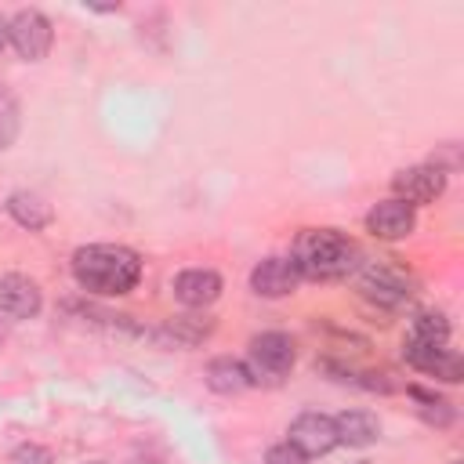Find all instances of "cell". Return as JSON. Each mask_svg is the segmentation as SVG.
I'll use <instances>...</instances> for the list:
<instances>
[{"instance_id":"22","label":"cell","mask_w":464,"mask_h":464,"mask_svg":"<svg viewBox=\"0 0 464 464\" xmlns=\"http://www.w3.org/2000/svg\"><path fill=\"white\" fill-rule=\"evenodd\" d=\"M0 341H4V323H0Z\"/></svg>"},{"instance_id":"18","label":"cell","mask_w":464,"mask_h":464,"mask_svg":"<svg viewBox=\"0 0 464 464\" xmlns=\"http://www.w3.org/2000/svg\"><path fill=\"white\" fill-rule=\"evenodd\" d=\"M18 134V102L7 87H0V149H7Z\"/></svg>"},{"instance_id":"9","label":"cell","mask_w":464,"mask_h":464,"mask_svg":"<svg viewBox=\"0 0 464 464\" xmlns=\"http://www.w3.org/2000/svg\"><path fill=\"white\" fill-rule=\"evenodd\" d=\"M406 362L410 366H417L420 373H431V377H439V381H460V373H464V366H460V355L457 352H450L446 344H428V341H417V337H410L406 341Z\"/></svg>"},{"instance_id":"19","label":"cell","mask_w":464,"mask_h":464,"mask_svg":"<svg viewBox=\"0 0 464 464\" xmlns=\"http://www.w3.org/2000/svg\"><path fill=\"white\" fill-rule=\"evenodd\" d=\"M265 464H308V457L290 442H276L265 450Z\"/></svg>"},{"instance_id":"20","label":"cell","mask_w":464,"mask_h":464,"mask_svg":"<svg viewBox=\"0 0 464 464\" xmlns=\"http://www.w3.org/2000/svg\"><path fill=\"white\" fill-rule=\"evenodd\" d=\"M11 464H54V460H51V453L44 446H18Z\"/></svg>"},{"instance_id":"6","label":"cell","mask_w":464,"mask_h":464,"mask_svg":"<svg viewBox=\"0 0 464 464\" xmlns=\"http://www.w3.org/2000/svg\"><path fill=\"white\" fill-rule=\"evenodd\" d=\"M286 442H290V446H297L308 460H312V457H323V453H330V450L337 446L334 420H330L326 413L308 410V413H301V417H294V420H290Z\"/></svg>"},{"instance_id":"24","label":"cell","mask_w":464,"mask_h":464,"mask_svg":"<svg viewBox=\"0 0 464 464\" xmlns=\"http://www.w3.org/2000/svg\"><path fill=\"white\" fill-rule=\"evenodd\" d=\"M94 464H98V460H94Z\"/></svg>"},{"instance_id":"14","label":"cell","mask_w":464,"mask_h":464,"mask_svg":"<svg viewBox=\"0 0 464 464\" xmlns=\"http://www.w3.org/2000/svg\"><path fill=\"white\" fill-rule=\"evenodd\" d=\"M7 214H11L22 228H29V232L47 228V225H51V218H54L51 203H47L44 196H36V192H25V188H18V192H11V196H7Z\"/></svg>"},{"instance_id":"23","label":"cell","mask_w":464,"mask_h":464,"mask_svg":"<svg viewBox=\"0 0 464 464\" xmlns=\"http://www.w3.org/2000/svg\"><path fill=\"white\" fill-rule=\"evenodd\" d=\"M138 464H149V460H138Z\"/></svg>"},{"instance_id":"13","label":"cell","mask_w":464,"mask_h":464,"mask_svg":"<svg viewBox=\"0 0 464 464\" xmlns=\"http://www.w3.org/2000/svg\"><path fill=\"white\" fill-rule=\"evenodd\" d=\"M330 420H334L337 442H344V446H370L381 435V420L370 410H341Z\"/></svg>"},{"instance_id":"10","label":"cell","mask_w":464,"mask_h":464,"mask_svg":"<svg viewBox=\"0 0 464 464\" xmlns=\"http://www.w3.org/2000/svg\"><path fill=\"white\" fill-rule=\"evenodd\" d=\"M44 304V294L36 286V279L22 276V272H7L0 279V312L11 319H33Z\"/></svg>"},{"instance_id":"7","label":"cell","mask_w":464,"mask_h":464,"mask_svg":"<svg viewBox=\"0 0 464 464\" xmlns=\"http://www.w3.org/2000/svg\"><path fill=\"white\" fill-rule=\"evenodd\" d=\"M297 283H301V272H297L294 257H283V254L257 261L250 272V286L261 297H286L297 290Z\"/></svg>"},{"instance_id":"12","label":"cell","mask_w":464,"mask_h":464,"mask_svg":"<svg viewBox=\"0 0 464 464\" xmlns=\"http://www.w3.org/2000/svg\"><path fill=\"white\" fill-rule=\"evenodd\" d=\"M174 297L185 308H207L221 297V276L210 272V268H185L174 279Z\"/></svg>"},{"instance_id":"2","label":"cell","mask_w":464,"mask_h":464,"mask_svg":"<svg viewBox=\"0 0 464 464\" xmlns=\"http://www.w3.org/2000/svg\"><path fill=\"white\" fill-rule=\"evenodd\" d=\"M294 265L301 279H341L355 268V243L337 228H304L294 239Z\"/></svg>"},{"instance_id":"1","label":"cell","mask_w":464,"mask_h":464,"mask_svg":"<svg viewBox=\"0 0 464 464\" xmlns=\"http://www.w3.org/2000/svg\"><path fill=\"white\" fill-rule=\"evenodd\" d=\"M72 276L87 294L123 297L141 279V257L120 243H87L72 254Z\"/></svg>"},{"instance_id":"5","label":"cell","mask_w":464,"mask_h":464,"mask_svg":"<svg viewBox=\"0 0 464 464\" xmlns=\"http://www.w3.org/2000/svg\"><path fill=\"white\" fill-rule=\"evenodd\" d=\"M446 188V170H439L435 163H417V167H406L392 178V192L395 199L410 203V207H420V203H431L439 199Z\"/></svg>"},{"instance_id":"4","label":"cell","mask_w":464,"mask_h":464,"mask_svg":"<svg viewBox=\"0 0 464 464\" xmlns=\"http://www.w3.org/2000/svg\"><path fill=\"white\" fill-rule=\"evenodd\" d=\"M7 44H11L25 62H40V58L47 54V47H51V22H47L40 11L25 7V11H18L14 18H7Z\"/></svg>"},{"instance_id":"21","label":"cell","mask_w":464,"mask_h":464,"mask_svg":"<svg viewBox=\"0 0 464 464\" xmlns=\"http://www.w3.org/2000/svg\"><path fill=\"white\" fill-rule=\"evenodd\" d=\"M4 47H7V18L0 14V51H4Z\"/></svg>"},{"instance_id":"16","label":"cell","mask_w":464,"mask_h":464,"mask_svg":"<svg viewBox=\"0 0 464 464\" xmlns=\"http://www.w3.org/2000/svg\"><path fill=\"white\" fill-rule=\"evenodd\" d=\"M410 337L428 341V344H446V337H450V323H446L442 312H420V315L413 319V334H410Z\"/></svg>"},{"instance_id":"11","label":"cell","mask_w":464,"mask_h":464,"mask_svg":"<svg viewBox=\"0 0 464 464\" xmlns=\"http://www.w3.org/2000/svg\"><path fill=\"white\" fill-rule=\"evenodd\" d=\"M413 225H417V214H413V207L410 203H402V199H381L370 214H366V228L377 236V239H406L410 232H413Z\"/></svg>"},{"instance_id":"8","label":"cell","mask_w":464,"mask_h":464,"mask_svg":"<svg viewBox=\"0 0 464 464\" xmlns=\"http://www.w3.org/2000/svg\"><path fill=\"white\" fill-rule=\"evenodd\" d=\"M362 294L384 308H399L410 301V276H402L392 265H366L362 268Z\"/></svg>"},{"instance_id":"3","label":"cell","mask_w":464,"mask_h":464,"mask_svg":"<svg viewBox=\"0 0 464 464\" xmlns=\"http://www.w3.org/2000/svg\"><path fill=\"white\" fill-rule=\"evenodd\" d=\"M294 359H297L294 341H290L286 334H279V330H268V334H257V337L250 341L246 373H250V381H268V384H276V381H283V377L294 370Z\"/></svg>"},{"instance_id":"15","label":"cell","mask_w":464,"mask_h":464,"mask_svg":"<svg viewBox=\"0 0 464 464\" xmlns=\"http://www.w3.org/2000/svg\"><path fill=\"white\" fill-rule=\"evenodd\" d=\"M250 373H246V362L232 359V355H221V359H210L207 366V388L218 392V395H239L243 388H250Z\"/></svg>"},{"instance_id":"17","label":"cell","mask_w":464,"mask_h":464,"mask_svg":"<svg viewBox=\"0 0 464 464\" xmlns=\"http://www.w3.org/2000/svg\"><path fill=\"white\" fill-rule=\"evenodd\" d=\"M210 330H214V323H210V319H196V315H178V319L167 326V334H170L174 341H181V344H196V341H203Z\"/></svg>"}]
</instances>
